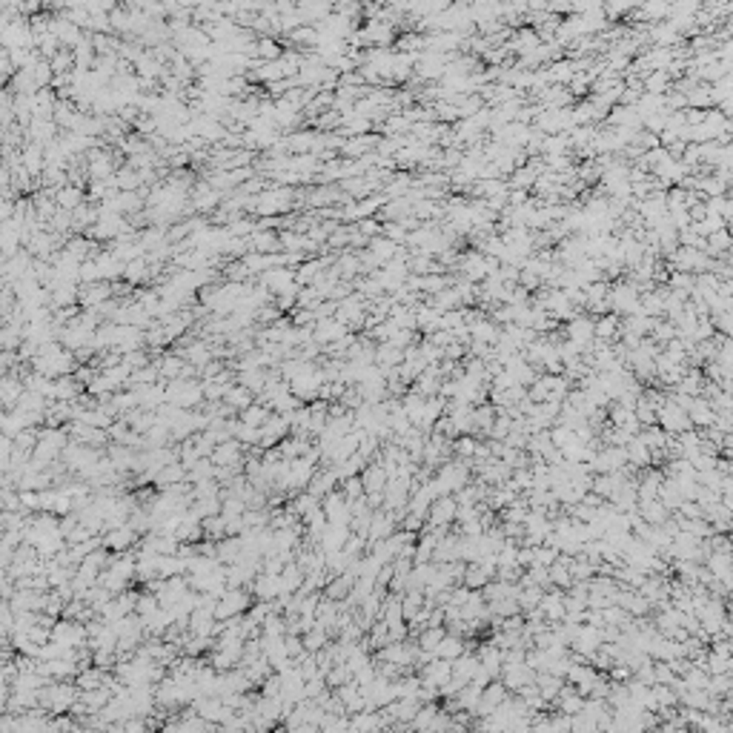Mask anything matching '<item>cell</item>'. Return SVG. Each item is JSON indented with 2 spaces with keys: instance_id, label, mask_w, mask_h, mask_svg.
Instances as JSON below:
<instances>
[{
  "instance_id": "15",
  "label": "cell",
  "mask_w": 733,
  "mask_h": 733,
  "mask_svg": "<svg viewBox=\"0 0 733 733\" xmlns=\"http://www.w3.org/2000/svg\"><path fill=\"white\" fill-rule=\"evenodd\" d=\"M450 561H461V536L453 530L433 547V564H450Z\"/></svg>"
},
{
  "instance_id": "38",
  "label": "cell",
  "mask_w": 733,
  "mask_h": 733,
  "mask_svg": "<svg viewBox=\"0 0 733 733\" xmlns=\"http://www.w3.org/2000/svg\"><path fill=\"white\" fill-rule=\"evenodd\" d=\"M350 536V528H335V525H327V530L321 533V547L327 553H338L344 550V542Z\"/></svg>"
},
{
  "instance_id": "20",
  "label": "cell",
  "mask_w": 733,
  "mask_h": 733,
  "mask_svg": "<svg viewBox=\"0 0 733 733\" xmlns=\"http://www.w3.org/2000/svg\"><path fill=\"white\" fill-rule=\"evenodd\" d=\"M361 484H364V496H366V493H384V487H387V473H384V467H381L379 455L364 467Z\"/></svg>"
},
{
  "instance_id": "3",
  "label": "cell",
  "mask_w": 733,
  "mask_h": 733,
  "mask_svg": "<svg viewBox=\"0 0 733 733\" xmlns=\"http://www.w3.org/2000/svg\"><path fill=\"white\" fill-rule=\"evenodd\" d=\"M441 484H444V490L453 496V493H458L461 487H467L470 482H473V470H470V464L467 461H461V458H450V461H444L436 473H433Z\"/></svg>"
},
{
  "instance_id": "2",
  "label": "cell",
  "mask_w": 733,
  "mask_h": 733,
  "mask_svg": "<svg viewBox=\"0 0 733 733\" xmlns=\"http://www.w3.org/2000/svg\"><path fill=\"white\" fill-rule=\"evenodd\" d=\"M656 427H662L667 436H682V433L693 430L688 412L679 407V404H673V401L667 398V393H665V401H662L659 410H656Z\"/></svg>"
},
{
  "instance_id": "22",
  "label": "cell",
  "mask_w": 733,
  "mask_h": 733,
  "mask_svg": "<svg viewBox=\"0 0 733 733\" xmlns=\"http://www.w3.org/2000/svg\"><path fill=\"white\" fill-rule=\"evenodd\" d=\"M636 516L645 521L648 528H662L665 521L670 518V513H667V507L656 499V501H639L636 504Z\"/></svg>"
},
{
  "instance_id": "49",
  "label": "cell",
  "mask_w": 733,
  "mask_h": 733,
  "mask_svg": "<svg viewBox=\"0 0 733 733\" xmlns=\"http://www.w3.org/2000/svg\"><path fill=\"white\" fill-rule=\"evenodd\" d=\"M335 473H324V476H318L316 482H312V496H327V493H333V487H335Z\"/></svg>"
},
{
  "instance_id": "43",
  "label": "cell",
  "mask_w": 733,
  "mask_h": 733,
  "mask_svg": "<svg viewBox=\"0 0 733 733\" xmlns=\"http://www.w3.org/2000/svg\"><path fill=\"white\" fill-rule=\"evenodd\" d=\"M653 344H659V347H665L667 341H673L676 338V330H673V324L667 321V318H653V327H650V335H648Z\"/></svg>"
},
{
  "instance_id": "35",
  "label": "cell",
  "mask_w": 733,
  "mask_h": 733,
  "mask_svg": "<svg viewBox=\"0 0 733 733\" xmlns=\"http://www.w3.org/2000/svg\"><path fill=\"white\" fill-rule=\"evenodd\" d=\"M404 361V352L401 350H395L393 344H376V366H381V370H395V366Z\"/></svg>"
},
{
  "instance_id": "41",
  "label": "cell",
  "mask_w": 733,
  "mask_h": 733,
  "mask_svg": "<svg viewBox=\"0 0 733 733\" xmlns=\"http://www.w3.org/2000/svg\"><path fill=\"white\" fill-rule=\"evenodd\" d=\"M427 604V599H424V590H407V593H401V613H404V621H410L418 610H422Z\"/></svg>"
},
{
  "instance_id": "28",
  "label": "cell",
  "mask_w": 733,
  "mask_h": 733,
  "mask_svg": "<svg viewBox=\"0 0 733 733\" xmlns=\"http://www.w3.org/2000/svg\"><path fill=\"white\" fill-rule=\"evenodd\" d=\"M350 330H347V324H341L338 318H321V324H318V330H316V335H318V341L321 344H335V341H341L344 335H347Z\"/></svg>"
},
{
  "instance_id": "5",
  "label": "cell",
  "mask_w": 733,
  "mask_h": 733,
  "mask_svg": "<svg viewBox=\"0 0 733 733\" xmlns=\"http://www.w3.org/2000/svg\"><path fill=\"white\" fill-rule=\"evenodd\" d=\"M499 682L507 688V693H518L521 688L536 682V670L528 665H504L499 673Z\"/></svg>"
},
{
  "instance_id": "23",
  "label": "cell",
  "mask_w": 733,
  "mask_h": 733,
  "mask_svg": "<svg viewBox=\"0 0 733 733\" xmlns=\"http://www.w3.org/2000/svg\"><path fill=\"white\" fill-rule=\"evenodd\" d=\"M441 381H444V379L439 376L436 366H427V370L412 381V390H415L418 395H422V398H436L439 390H441Z\"/></svg>"
},
{
  "instance_id": "31",
  "label": "cell",
  "mask_w": 733,
  "mask_h": 733,
  "mask_svg": "<svg viewBox=\"0 0 733 733\" xmlns=\"http://www.w3.org/2000/svg\"><path fill=\"white\" fill-rule=\"evenodd\" d=\"M479 441L482 439H476V436H458V439H453L450 441V453H453V458H461V461H473V455H476V450H479Z\"/></svg>"
},
{
  "instance_id": "16",
  "label": "cell",
  "mask_w": 733,
  "mask_h": 733,
  "mask_svg": "<svg viewBox=\"0 0 733 733\" xmlns=\"http://www.w3.org/2000/svg\"><path fill=\"white\" fill-rule=\"evenodd\" d=\"M619 333H621V318L607 312V316H599L593 318V341H602V344H616L619 341Z\"/></svg>"
},
{
  "instance_id": "44",
  "label": "cell",
  "mask_w": 733,
  "mask_h": 733,
  "mask_svg": "<svg viewBox=\"0 0 733 733\" xmlns=\"http://www.w3.org/2000/svg\"><path fill=\"white\" fill-rule=\"evenodd\" d=\"M352 576L350 573H341L338 579L333 582V585H327V599L330 602H338V599H344V596H350V590H352Z\"/></svg>"
},
{
  "instance_id": "9",
  "label": "cell",
  "mask_w": 733,
  "mask_h": 733,
  "mask_svg": "<svg viewBox=\"0 0 733 733\" xmlns=\"http://www.w3.org/2000/svg\"><path fill=\"white\" fill-rule=\"evenodd\" d=\"M455 513H458V504L453 496H441L430 504V513H427V525L433 528H453L455 525Z\"/></svg>"
},
{
  "instance_id": "36",
  "label": "cell",
  "mask_w": 733,
  "mask_h": 733,
  "mask_svg": "<svg viewBox=\"0 0 733 733\" xmlns=\"http://www.w3.org/2000/svg\"><path fill=\"white\" fill-rule=\"evenodd\" d=\"M395 52H404V55H422V52H424V35L422 32H401L395 37Z\"/></svg>"
},
{
  "instance_id": "10",
  "label": "cell",
  "mask_w": 733,
  "mask_h": 733,
  "mask_svg": "<svg viewBox=\"0 0 733 733\" xmlns=\"http://www.w3.org/2000/svg\"><path fill=\"white\" fill-rule=\"evenodd\" d=\"M662 482H665V476H662L659 467L642 470V473L636 476V496H639V501H656L659 490H662Z\"/></svg>"
},
{
  "instance_id": "14",
  "label": "cell",
  "mask_w": 733,
  "mask_h": 733,
  "mask_svg": "<svg viewBox=\"0 0 733 733\" xmlns=\"http://www.w3.org/2000/svg\"><path fill=\"white\" fill-rule=\"evenodd\" d=\"M412 312H415V333L422 335V338H427V335H433L436 330H441V312L433 309L427 301H422Z\"/></svg>"
},
{
  "instance_id": "18",
  "label": "cell",
  "mask_w": 733,
  "mask_h": 733,
  "mask_svg": "<svg viewBox=\"0 0 733 733\" xmlns=\"http://www.w3.org/2000/svg\"><path fill=\"white\" fill-rule=\"evenodd\" d=\"M561 333H564V338H570V341L588 344V341H593V318L585 316V312H579L576 318H570L567 324H561Z\"/></svg>"
},
{
  "instance_id": "50",
  "label": "cell",
  "mask_w": 733,
  "mask_h": 733,
  "mask_svg": "<svg viewBox=\"0 0 733 733\" xmlns=\"http://www.w3.org/2000/svg\"><path fill=\"white\" fill-rule=\"evenodd\" d=\"M355 230H358V232H361V235H364L366 241H373V238H379V235H381V224H379L376 218H366V221H358V224H355Z\"/></svg>"
},
{
  "instance_id": "6",
  "label": "cell",
  "mask_w": 733,
  "mask_h": 733,
  "mask_svg": "<svg viewBox=\"0 0 733 733\" xmlns=\"http://www.w3.org/2000/svg\"><path fill=\"white\" fill-rule=\"evenodd\" d=\"M418 679H422V688H430V691L439 693L450 682V662L433 659V662L422 665V667H418Z\"/></svg>"
},
{
  "instance_id": "1",
  "label": "cell",
  "mask_w": 733,
  "mask_h": 733,
  "mask_svg": "<svg viewBox=\"0 0 733 733\" xmlns=\"http://www.w3.org/2000/svg\"><path fill=\"white\" fill-rule=\"evenodd\" d=\"M607 306H610L613 316H619V318L636 316V312H639V292H636V287H631L624 278L613 281L610 292H607Z\"/></svg>"
},
{
  "instance_id": "29",
  "label": "cell",
  "mask_w": 733,
  "mask_h": 733,
  "mask_svg": "<svg viewBox=\"0 0 733 733\" xmlns=\"http://www.w3.org/2000/svg\"><path fill=\"white\" fill-rule=\"evenodd\" d=\"M467 650V639H461V636H453V633H447L441 642H439V648H436V659H444V662H455L461 653Z\"/></svg>"
},
{
  "instance_id": "39",
  "label": "cell",
  "mask_w": 733,
  "mask_h": 733,
  "mask_svg": "<svg viewBox=\"0 0 733 733\" xmlns=\"http://www.w3.org/2000/svg\"><path fill=\"white\" fill-rule=\"evenodd\" d=\"M556 155H573L567 135H547L542 138V158H556Z\"/></svg>"
},
{
  "instance_id": "12",
  "label": "cell",
  "mask_w": 733,
  "mask_h": 733,
  "mask_svg": "<svg viewBox=\"0 0 733 733\" xmlns=\"http://www.w3.org/2000/svg\"><path fill=\"white\" fill-rule=\"evenodd\" d=\"M510 699V693H507V688L499 682V679H493V682L487 685V688H482V702H479V708H476V716L473 719H482V716H487V713H493L499 705H504Z\"/></svg>"
},
{
  "instance_id": "34",
  "label": "cell",
  "mask_w": 733,
  "mask_h": 733,
  "mask_svg": "<svg viewBox=\"0 0 733 733\" xmlns=\"http://www.w3.org/2000/svg\"><path fill=\"white\" fill-rule=\"evenodd\" d=\"M650 327H653V318H645L642 312H636V316H624V318H621V333L636 335V338H648V335H650Z\"/></svg>"
},
{
  "instance_id": "40",
  "label": "cell",
  "mask_w": 733,
  "mask_h": 733,
  "mask_svg": "<svg viewBox=\"0 0 733 733\" xmlns=\"http://www.w3.org/2000/svg\"><path fill=\"white\" fill-rule=\"evenodd\" d=\"M639 439L645 441V447L650 450V455H653V453H665V444H667V433H665L662 427H656V424H653V427H645V430L639 433ZM665 455H667V453H665Z\"/></svg>"
},
{
  "instance_id": "7",
  "label": "cell",
  "mask_w": 733,
  "mask_h": 733,
  "mask_svg": "<svg viewBox=\"0 0 733 733\" xmlns=\"http://www.w3.org/2000/svg\"><path fill=\"white\" fill-rule=\"evenodd\" d=\"M361 32H364L366 46H370V49H390L395 43V37H398V32L390 23H384V20H366L361 26Z\"/></svg>"
},
{
  "instance_id": "26",
  "label": "cell",
  "mask_w": 733,
  "mask_h": 733,
  "mask_svg": "<svg viewBox=\"0 0 733 733\" xmlns=\"http://www.w3.org/2000/svg\"><path fill=\"white\" fill-rule=\"evenodd\" d=\"M476 659H479V665H482L493 679H499V673H501V650H499V648H493L490 642H484V645L476 648Z\"/></svg>"
},
{
  "instance_id": "37",
  "label": "cell",
  "mask_w": 733,
  "mask_h": 733,
  "mask_svg": "<svg viewBox=\"0 0 733 733\" xmlns=\"http://www.w3.org/2000/svg\"><path fill=\"white\" fill-rule=\"evenodd\" d=\"M447 636V631L444 627H424L422 633L415 636V648L418 650H424V653H433L436 656V648H439V642Z\"/></svg>"
},
{
  "instance_id": "32",
  "label": "cell",
  "mask_w": 733,
  "mask_h": 733,
  "mask_svg": "<svg viewBox=\"0 0 733 733\" xmlns=\"http://www.w3.org/2000/svg\"><path fill=\"white\" fill-rule=\"evenodd\" d=\"M487 582H493V576H490L482 564H467V567H464V579H461V585H464L467 590H484Z\"/></svg>"
},
{
  "instance_id": "19",
  "label": "cell",
  "mask_w": 733,
  "mask_h": 733,
  "mask_svg": "<svg viewBox=\"0 0 733 733\" xmlns=\"http://www.w3.org/2000/svg\"><path fill=\"white\" fill-rule=\"evenodd\" d=\"M335 699L341 702V708H344V713H361V710H366V699H364V693H361V688L355 685V682H347V685H341V688H335Z\"/></svg>"
},
{
  "instance_id": "59",
  "label": "cell",
  "mask_w": 733,
  "mask_h": 733,
  "mask_svg": "<svg viewBox=\"0 0 733 733\" xmlns=\"http://www.w3.org/2000/svg\"><path fill=\"white\" fill-rule=\"evenodd\" d=\"M627 733H645V730H642V727H631V730H627Z\"/></svg>"
},
{
  "instance_id": "30",
  "label": "cell",
  "mask_w": 733,
  "mask_h": 733,
  "mask_svg": "<svg viewBox=\"0 0 733 733\" xmlns=\"http://www.w3.org/2000/svg\"><path fill=\"white\" fill-rule=\"evenodd\" d=\"M536 178H539V172H536L530 164H525V167H516V169L510 172L507 186H510V189H528V192H533Z\"/></svg>"
},
{
  "instance_id": "54",
  "label": "cell",
  "mask_w": 733,
  "mask_h": 733,
  "mask_svg": "<svg viewBox=\"0 0 733 733\" xmlns=\"http://www.w3.org/2000/svg\"><path fill=\"white\" fill-rule=\"evenodd\" d=\"M444 358H447V361H455V364H458L461 358H467V344H458V341H453V344H450V347L444 350Z\"/></svg>"
},
{
  "instance_id": "21",
  "label": "cell",
  "mask_w": 733,
  "mask_h": 733,
  "mask_svg": "<svg viewBox=\"0 0 733 733\" xmlns=\"http://www.w3.org/2000/svg\"><path fill=\"white\" fill-rule=\"evenodd\" d=\"M624 458H627V467L636 470V473H642V470L650 467V450L645 447V441L639 436H633L631 441L624 444Z\"/></svg>"
},
{
  "instance_id": "8",
  "label": "cell",
  "mask_w": 733,
  "mask_h": 733,
  "mask_svg": "<svg viewBox=\"0 0 733 733\" xmlns=\"http://www.w3.org/2000/svg\"><path fill=\"white\" fill-rule=\"evenodd\" d=\"M324 516H327L330 525H335V528H350L352 513H350V501L341 496V490L327 493V499H324Z\"/></svg>"
},
{
  "instance_id": "24",
  "label": "cell",
  "mask_w": 733,
  "mask_h": 733,
  "mask_svg": "<svg viewBox=\"0 0 733 733\" xmlns=\"http://www.w3.org/2000/svg\"><path fill=\"white\" fill-rule=\"evenodd\" d=\"M556 710L559 713H564V716H576V713H582V708H585V696H579L570 685H564L561 691H559V696H556Z\"/></svg>"
},
{
  "instance_id": "52",
  "label": "cell",
  "mask_w": 733,
  "mask_h": 733,
  "mask_svg": "<svg viewBox=\"0 0 733 733\" xmlns=\"http://www.w3.org/2000/svg\"><path fill=\"white\" fill-rule=\"evenodd\" d=\"M324 730L327 733H347L350 730V722L344 716H324Z\"/></svg>"
},
{
  "instance_id": "46",
  "label": "cell",
  "mask_w": 733,
  "mask_h": 733,
  "mask_svg": "<svg viewBox=\"0 0 733 733\" xmlns=\"http://www.w3.org/2000/svg\"><path fill=\"white\" fill-rule=\"evenodd\" d=\"M650 670H653V685H667V688H670V685L676 682V673L670 670L667 662H653Z\"/></svg>"
},
{
  "instance_id": "25",
  "label": "cell",
  "mask_w": 733,
  "mask_h": 733,
  "mask_svg": "<svg viewBox=\"0 0 733 733\" xmlns=\"http://www.w3.org/2000/svg\"><path fill=\"white\" fill-rule=\"evenodd\" d=\"M536 691H539V696L547 702V705H553L556 702V696H559V691L564 688V679H559V676H553V673H536Z\"/></svg>"
},
{
  "instance_id": "33",
  "label": "cell",
  "mask_w": 733,
  "mask_h": 733,
  "mask_svg": "<svg viewBox=\"0 0 733 733\" xmlns=\"http://www.w3.org/2000/svg\"><path fill=\"white\" fill-rule=\"evenodd\" d=\"M366 252H373V258L384 267V264H390V261L395 258L398 244H393V241H387L384 235H379V238H373L370 244H366Z\"/></svg>"
},
{
  "instance_id": "27",
  "label": "cell",
  "mask_w": 733,
  "mask_h": 733,
  "mask_svg": "<svg viewBox=\"0 0 733 733\" xmlns=\"http://www.w3.org/2000/svg\"><path fill=\"white\" fill-rule=\"evenodd\" d=\"M479 702H482V688H476V685H464V688L455 693V699H453V705H455L461 713H470V716H476Z\"/></svg>"
},
{
  "instance_id": "55",
  "label": "cell",
  "mask_w": 733,
  "mask_h": 733,
  "mask_svg": "<svg viewBox=\"0 0 733 733\" xmlns=\"http://www.w3.org/2000/svg\"><path fill=\"white\" fill-rule=\"evenodd\" d=\"M324 639H327V636H324L321 631L309 633V636H306V648H309V650H318V648H324Z\"/></svg>"
},
{
  "instance_id": "45",
  "label": "cell",
  "mask_w": 733,
  "mask_h": 733,
  "mask_svg": "<svg viewBox=\"0 0 733 733\" xmlns=\"http://www.w3.org/2000/svg\"><path fill=\"white\" fill-rule=\"evenodd\" d=\"M559 550L556 547H550V544H539V547H533V567H553L556 561H559Z\"/></svg>"
},
{
  "instance_id": "51",
  "label": "cell",
  "mask_w": 733,
  "mask_h": 733,
  "mask_svg": "<svg viewBox=\"0 0 733 733\" xmlns=\"http://www.w3.org/2000/svg\"><path fill=\"white\" fill-rule=\"evenodd\" d=\"M676 516L685 518V521H693V518H702V510H699L696 501H682V504L676 507Z\"/></svg>"
},
{
  "instance_id": "57",
  "label": "cell",
  "mask_w": 733,
  "mask_h": 733,
  "mask_svg": "<svg viewBox=\"0 0 733 733\" xmlns=\"http://www.w3.org/2000/svg\"><path fill=\"white\" fill-rule=\"evenodd\" d=\"M261 52H264L267 58H273V55H278V46L273 40H264V43H261Z\"/></svg>"
},
{
  "instance_id": "42",
  "label": "cell",
  "mask_w": 733,
  "mask_h": 733,
  "mask_svg": "<svg viewBox=\"0 0 733 733\" xmlns=\"http://www.w3.org/2000/svg\"><path fill=\"white\" fill-rule=\"evenodd\" d=\"M670 86H673V81L667 78V72H650L642 81V92H648V95H667Z\"/></svg>"
},
{
  "instance_id": "56",
  "label": "cell",
  "mask_w": 733,
  "mask_h": 733,
  "mask_svg": "<svg viewBox=\"0 0 733 733\" xmlns=\"http://www.w3.org/2000/svg\"><path fill=\"white\" fill-rule=\"evenodd\" d=\"M298 582H301V573H298L295 567H290V570H287V576H284V588H287V590H292Z\"/></svg>"
},
{
  "instance_id": "53",
  "label": "cell",
  "mask_w": 733,
  "mask_h": 733,
  "mask_svg": "<svg viewBox=\"0 0 733 733\" xmlns=\"http://www.w3.org/2000/svg\"><path fill=\"white\" fill-rule=\"evenodd\" d=\"M530 198H533V195H530L528 189H510V192H507V206H525Z\"/></svg>"
},
{
  "instance_id": "17",
  "label": "cell",
  "mask_w": 733,
  "mask_h": 733,
  "mask_svg": "<svg viewBox=\"0 0 733 733\" xmlns=\"http://www.w3.org/2000/svg\"><path fill=\"white\" fill-rule=\"evenodd\" d=\"M688 418H691V427H693V430L705 433V430H710V427H713V418H716V412H713L710 401H705V398H691Z\"/></svg>"
},
{
  "instance_id": "48",
  "label": "cell",
  "mask_w": 733,
  "mask_h": 733,
  "mask_svg": "<svg viewBox=\"0 0 733 733\" xmlns=\"http://www.w3.org/2000/svg\"><path fill=\"white\" fill-rule=\"evenodd\" d=\"M341 496H344L347 501H358V499H364V484H361V476L344 479V482H341Z\"/></svg>"
},
{
  "instance_id": "13",
  "label": "cell",
  "mask_w": 733,
  "mask_h": 733,
  "mask_svg": "<svg viewBox=\"0 0 733 733\" xmlns=\"http://www.w3.org/2000/svg\"><path fill=\"white\" fill-rule=\"evenodd\" d=\"M536 610L542 613V619L547 624H556V621H564V593L561 590H544Z\"/></svg>"
},
{
  "instance_id": "47",
  "label": "cell",
  "mask_w": 733,
  "mask_h": 733,
  "mask_svg": "<svg viewBox=\"0 0 733 733\" xmlns=\"http://www.w3.org/2000/svg\"><path fill=\"white\" fill-rule=\"evenodd\" d=\"M347 682H352V673L347 670V665H333V667L327 670V685H330V688H341V685H347Z\"/></svg>"
},
{
  "instance_id": "11",
  "label": "cell",
  "mask_w": 733,
  "mask_h": 733,
  "mask_svg": "<svg viewBox=\"0 0 733 733\" xmlns=\"http://www.w3.org/2000/svg\"><path fill=\"white\" fill-rule=\"evenodd\" d=\"M395 530H398V521L393 518V513L376 510V513H373V518H370V530H366V544L384 542V539H390Z\"/></svg>"
},
{
  "instance_id": "58",
  "label": "cell",
  "mask_w": 733,
  "mask_h": 733,
  "mask_svg": "<svg viewBox=\"0 0 733 733\" xmlns=\"http://www.w3.org/2000/svg\"><path fill=\"white\" fill-rule=\"evenodd\" d=\"M244 418H246V422H258V418H261V410H249Z\"/></svg>"
},
{
  "instance_id": "4",
  "label": "cell",
  "mask_w": 733,
  "mask_h": 733,
  "mask_svg": "<svg viewBox=\"0 0 733 733\" xmlns=\"http://www.w3.org/2000/svg\"><path fill=\"white\" fill-rule=\"evenodd\" d=\"M444 69H447V58L444 55H436V52H422V55L415 58L412 78H418L422 83H439L444 78Z\"/></svg>"
}]
</instances>
